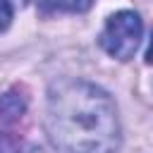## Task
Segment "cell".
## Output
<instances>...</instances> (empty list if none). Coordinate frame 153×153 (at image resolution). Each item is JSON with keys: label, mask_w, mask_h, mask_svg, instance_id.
<instances>
[{"label": "cell", "mask_w": 153, "mask_h": 153, "mask_svg": "<svg viewBox=\"0 0 153 153\" xmlns=\"http://www.w3.org/2000/svg\"><path fill=\"white\" fill-rule=\"evenodd\" d=\"M45 134L57 153H115L122 127L108 91L84 79H57L45 98Z\"/></svg>", "instance_id": "cell-1"}, {"label": "cell", "mask_w": 153, "mask_h": 153, "mask_svg": "<svg viewBox=\"0 0 153 153\" xmlns=\"http://www.w3.org/2000/svg\"><path fill=\"white\" fill-rule=\"evenodd\" d=\"M143 38V22L134 10H120L105 19V26L98 36L100 48L115 60H131Z\"/></svg>", "instance_id": "cell-2"}, {"label": "cell", "mask_w": 153, "mask_h": 153, "mask_svg": "<svg viewBox=\"0 0 153 153\" xmlns=\"http://www.w3.org/2000/svg\"><path fill=\"white\" fill-rule=\"evenodd\" d=\"M26 112V98L17 91H7L5 96H0V122L12 124L17 122L22 115Z\"/></svg>", "instance_id": "cell-3"}, {"label": "cell", "mask_w": 153, "mask_h": 153, "mask_svg": "<svg viewBox=\"0 0 153 153\" xmlns=\"http://www.w3.org/2000/svg\"><path fill=\"white\" fill-rule=\"evenodd\" d=\"M36 7L45 14L55 12H86L93 0H33Z\"/></svg>", "instance_id": "cell-4"}, {"label": "cell", "mask_w": 153, "mask_h": 153, "mask_svg": "<svg viewBox=\"0 0 153 153\" xmlns=\"http://www.w3.org/2000/svg\"><path fill=\"white\" fill-rule=\"evenodd\" d=\"M24 5H26V0H0V31H5L12 24L17 10H22Z\"/></svg>", "instance_id": "cell-5"}, {"label": "cell", "mask_w": 153, "mask_h": 153, "mask_svg": "<svg viewBox=\"0 0 153 153\" xmlns=\"http://www.w3.org/2000/svg\"><path fill=\"white\" fill-rule=\"evenodd\" d=\"M146 62L153 65V36H151V43H148V50H146Z\"/></svg>", "instance_id": "cell-6"}]
</instances>
